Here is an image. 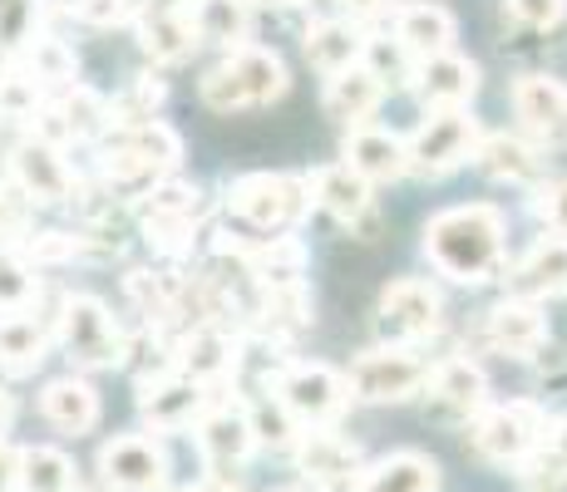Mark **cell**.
<instances>
[{
	"label": "cell",
	"instance_id": "4316f807",
	"mask_svg": "<svg viewBox=\"0 0 567 492\" xmlns=\"http://www.w3.org/2000/svg\"><path fill=\"white\" fill-rule=\"evenodd\" d=\"M518 295H563L567 291V237H543L514 271Z\"/></svg>",
	"mask_w": 567,
	"mask_h": 492
},
{
	"label": "cell",
	"instance_id": "f546056e",
	"mask_svg": "<svg viewBox=\"0 0 567 492\" xmlns=\"http://www.w3.org/2000/svg\"><path fill=\"white\" fill-rule=\"evenodd\" d=\"M474 163H478V172L494 182H528V178H538V168H543L538 153L523 144V138H508V134L484 138L474 153Z\"/></svg>",
	"mask_w": 567,
	"mask_h": 492
},
{
	"label": "cell",
	"instance_id": "9c48e42d",
	"mask_svg": "<svg viewBox=\"0 0 567 492\" xmlns=\"http://www.w3.org/2000/svg\"><path fill=\"white\" fill-rule=\"evenodd\" d=\"M100 478L114 492H163L168 488V453L144 433H124L100 448Z\"/></svg>",
	"mask_w": 567,
	"mask_h": 492
},
{
	"label": "cell",
	"instance_id": "8fae6325",
	"mask_svg": "<svg viewBox=\"0 0 567 492\" xmlns=\"http://www.w3.org/2000/svg\"><path fill=\"white\" fill-rule=\"evenodd\" d=\"M385 345H414L424 335L440 331V291L430 281H395L385 295H380V315H375Z\"/></svg>",
	"mask_w": 567,
	"mask_h": 492
},
{
	"label": "cell",
	"instance_id": "f1b7e54d",
	"mask_svg": "<svg viewBox=\"0 0 567 492\" xmlns=\"http://www.w3.org/2000/svg\"><path fill=\"white\" fill-rule=\"evenodd\" d=\"M45 325H40V315L30 311H10L6 321H0V365L10 369V375H25V369H35L40 359H45Z\"/></svg>",
	"mask_w": 567,
	"mask_h": 492
},
{
	"label": "cell",
	"instance_id": "5b68a950",
	"mask_svg": "<svg viewBox=\"0 0 567 492\" xmlns=\"http://www.w3.org/2000/svg\"><path fill=\"white\" fill-rule=\"evenodd\" d=\"M271 389H277V399L301 419V429H326V423L341 419L346 404L355 399L351 379L336 375L331 365H281Z\"/></svg>",
	"mask_w": 567,
	"mask_h": 492
},
{
	"label": "cell",
	"instance_id": "ee69618b",
	"mask_svg": "<svg viewBox=\"0 0 567 492\" xmlns=\"http://www.w3.org/2000/svg\"><path fill=\"white\" fill-rule=\"evenodd\" d=\"M543 453L558 458V463L567 468V419H558V423L548 429V443H543Z\"/></svg>",
	"mask_w": 567,
	"mask_h": 492
},
{
	"label": "cell",
	"instance_id": "f35d334b",
	"mask_svg": "<svg viewBox=\"0 0 567 492\" xmlns=\"http://www.w3.org/2000/svg\"><path fill=\"white\" fill-rule=\"evenodd\" d=\"M508 15L528 30H553L567 15V0H508Z\"/></svg>",
	"mask_w": 567,
	"mask_h": 492
},
{
	"label": "cell",
	"instance_id": "f6af8a7d",
	"mask_svg": "<svg viewBox=\"0 0 567 492\" xmlns=\"http://www.w3.org/2000/svg\"><path fill=\"white\" fill-rule=\"evenodd\" d=\"M10 414H16V404H10V394H6V389H0V433H6V429H10Z\"/></svg>",
	"mask_w": 567,
	"mask_h": 492
},
{
	"label": "cell",
	"instance_id": "484cf974",
	"mask_svg": "<svg viewBox=\"0 0 567 492\" xmlns=\"http://www.w3.org/2000/svg\"><path fill=\"white\" fill-rule=\"evenodd\" d=\"M237 341L223 331V325H198V331L183 341V355H178V369L183 375H193V379H223V375H233L237 369Z\"/></svg>",
	"mask_w": 567,
	"mask_h": 492
},
{
	"label": "cell",
	"instance_id": "cb8c5ba5",
	"mask_svg": "<svg viewBox=\"0 0 567 492\" xmlns=\"http://www.w3.org/2000/svg\"><path fill=\"white\" fill-rule=\"evenodd\" d=\"M380 94H385L380 74L370 64H351V70L331 74V84H326V114L341 118V124H365L375 114Z\"/></svg>",
	"mask_w": 567,
	"mask_h": 492
},
{
	"label": "cell",
	"instance_id": "83f0119b",
	"mask_svg": "<svg viewBox=\"0 0 567 492\" xmlns=\"http://www.w3.org/2000/svg\"><path fill=\"white\" fill-rule=\"evenodd\" d=\"M361 54H365V40L355 35L351 20H316L307 30V60L316 70L341 74V70H351V64H361Z\"/></svg>",
	"mask_w": 567,
	"mask_h": 492
},
{
	"label": "cell",
	"instance_id": "30bf717a",
	"mask_svg": "<svg viewBox=\"0 0 567 492\" xmlns=\"http://www.w3.org/2000/svg\"><path fill=\"white\" fill-rule=\"evenodd\" d=\"M203 379L183 375V369H168V375H154V379H138V414L154 433H178L188 423L203 419Z\"/></svg>",
	"mask_w": 567,
	"mask_h": 492
},
{
	"label": "cell",
	"instance_id": "e575fe53",
	"mask_svg": "<svg viewBox=\"0 0 567 492\" xmlns=\"http://www.w3.org/2000/svg\"><path fill=\"white\" fill-rule=\"evenodd\" d=\"M54 114H60V128H64V134H74V138H84V134H94V128L109 124V108L100 104V94L80 90V84L64 94V104L54 108Z\"/></svg>",
	"mask_w": 567,
	"mask_h": 492
},
{
	"label": "cell",
	"instance_id": "5bb4252c",
	"mask_svg": "<svg viewBox=\"0 0 567 492\" xmlns=\"http://www.w3.org/2000/svg\"><path fill=\"white\" fill-rule=\"evenodd\" d=\"M514 108L538 144L563 148L567 144V90L548 74H523L514 84Z\"/></svg>",
	"mask_w": 567,
	"mask_h": 492
},
{
	"label": "cell",
	"instance_id": "d4e9b609",
	"mask_svg": "<svg viewBox=\"0 0 567 492\" xmlns=\"http://www.w3.org/2000/svg\"><path fill=\"white\" fill-rule=\"evenodd\" d=\"M395 40L414 60H434V54H450L454 20H450V10H440V6H410V10H400V20H395Z\"/></svg>",
	"mask_w": 567,
	"mask_h": 492
},
{
	"label": "cell",
	"instance_id": "9a60e30c",
	"mask_svg": "<svg viewBox=\"0 0 567 492\" xmlns=\"http://www.w3.org/2000/svg\"><path fill=\"white\" fill-rule=\"evenodd\" d=\"M430 404L444 414V419H478L488 409V379L474 359H444V365L430 369Z\"/></svg>",
	"mask_w": 567,
	"mask_h": 492
},
{
	"label": "cell",
	"instance_id": "3957f363",
	"mask_svg": "<svg viewBox=\"0 0 567 492\" xmlns=\"http://www.w3.org/2000/svg\"><path fill=\"white\" fill-rule=\"evenodd\" d=\"M548 414L538 409L533 399H514V404H494V409H484L474 419V429H468V439H474V453L488 458V463L498 468H523L528 458L543 453V443H548Z\"/></svg>",
	"mask_w": 567,
	"mask_h": 492
},
{
	"label": "cell",
	"instance_id": "ab89813d",
	"mask_svg": "<svg viewBox=\"0 0 567 492\" xmlns=\"http://www.w3.org/2000/svg\"><path fill=\"white\" fill-rule=\"evenodd\" d=\"M538 217L553 227L558 237H567V178H558V182H543V192H538Z\"/></svg>",
	"mask_w": 567,
	"mask_h": 492
},
{
	"label": "cell",
	"instance_id": "bcb514c9",
	"mask_svg": "<svg viewBox=\"0 0 567 492\" xmlns=\"http://www.w3.org/2000/svg\"><path fill=\"white\" fill-rule=\"evenodd\" d=\"M261 6H297V0H261Z\"/></svg>",
	"mask_w": 567,
	"mask_h": 492
},
{
	"label": "cell",
	"instance_id": "b9f144b4",
	"mask_svg": "<svg viewBox=\"0 0 567 492\" xmlns=\"http://www.w3.org/2000/svg\"><path fill=\"white\" fill-rule=\"evenodd\" d=\"M336 6H341L351 20H380L390 10V0H336Z\"/></svg>",
	"mask_w": 567,
	"mask_h": 492
},
{
	"label": "cell",
	"instance_id": "d590c367",
	"mask_svg": "<svg viewBox=\"0 0 567 492\" xmlns=\"http://www.w3.org/2000/svg\"><path fill=\"white\" fill-rule=\"evenodd\" d=\"M30 295H35V276L16 251L0 247V311H30Z\"/></svg>",
	"mask_w": 567,
	"mask_h": 492
},
{
	"label": "cell",
	"instance_id": "7a4b0ae2",
	"mask_svg": "<svg viewBox=\"0 0 567 492\" xmlns=\"http://www.w3.org/2000/svg\"><path fill=\"white\" fill-rule=\"evenodd\" d=\"M287 94V64L281 54L261 50V45H243L233 50L217 70H207L203 80V104L207 108H252V104H271V98Z\"/></svg>",
	"mask_w": 567,
	"mask_h": 492
},
{
	"label": "cell",
	"instance_id": "7402d4cb",
	"mask_svg": "<svg viewBox=\"0 0 567 492\" xmlns=\"http://www.w3.org/2000/svg\"><path fill=\"white\" fill-rule=\"evenodd\" d=\"M414 90L430 108H464L478 90V70L460 54H434V60H420Z\"/></svg>",
	"mask_w": 567,
	"mask_h": 492
},
{
	"label": "cell",
	"instance_id": "2e32d148",
	"mask_svg": "<svg viewBox=\"0 0 567 492\" xmlns=\"http://www.w3.org/2000/svg\"><path fill=\"white\" fill-rule=\"evenodd\" d=\"M297 468L316 488H341L361 478V448L331 429H311L297 439Z\"/></svg>",
	"mask_w": 567,
	"mask_h": 492
},
{
	"label": "cell",
	"instance_id": "60d3db41",
	"mask_svg": "<svg viewBox=\"0 0 567 492\" xmlns=\"http://www.w3.org/2000/svg\"><path fill=\"white\" fill-rule=\"evenodd\" d=\"M70 10L84 20V25H118V20H128V0H70Z\"/></svg>",
	"mask_w": 567,
	"mask_h": 492
},
{
	"label": "cell",
	"instance_id": "1f68e13d",
	"mask_svg": "<svg viewBox=\"0 0 567 492\" xmlns=\"http://www.w3.org/2000/svg\"><path fill=\"white\" fill-rule=\"evenodd\" d=\"M20 492H80L70 453L60 448H20Z\"/></svg>",
	"mask_w": 567,
	"mask_h": 492
},
{
	"label": "cell",
	"instance_id": "7c38bea8",
	"mask_svg": "<svg viewBox=\"0 0 567 492\" xmlns=\"http://www.w3.org/2000/svg\"><path fill=\"white\" fill-rule=\"evenodd\" d=\"M138 45L154 64H178L198 45L188 0H144L138 6Z\"/></svg>",
	"mask_w": 567,
	"mask_h": 492
},
{
	"label": "cell",
	"instance_id": "8d00e7d4",
	"mask_svg": "<svg viewBox=\"0 0 567 492\" xmlns=\"http://www.w3.org/2000/svg\"><path fill=\"white\" fill-rule=\"evenodd\" d=\"M30 80L35 84H74V54L60 40H35L30 45Z\"/></svg>",
	"mask_w": 567,
	"mask_h": 492
},
{
	"label": "cell",
	"instance_id": "ba28073f",
	"mask_svg": "<svg viewBox=\"0 0 567 492\" xmlns=\"http://www.w3.org/2000/svg\"><path fill=\"white\" fill-rule=\"evenodd\" d=\"M478 124L464 114V108H434L420 124V134L410 138V168L424 172V178H444L454 172L464 158L478 153Z\"/></svg>",
	"mask_w": 567,
	"mask_h": 492
},
{
	"label": "cell",
	"instance_id": "52a82bcc",
	"mask_svg": "<svg viewBox=\"0 0 567 492\" xmlns=\"http://www.w3.org/2000/svg\"><path fill=\"white\" fill-rule=\"evenodd\" d=\"M311 202V182L281 178V172H247L227 188V207H233L243 222L261 227V232H281L291 227Z\"/></svg>",
	"mask_w": 567,
	"mask_h": 492
},
{
	"label": "cell",
	"instance_id": "ffe728a7",
	"mask_svg": "<svg viewBox=\"0 0 567 492\" xmlns=\"http://www.w3.org/2000/svg\"><path fill=\"white\" fill-rule=\"evenodd\" d=\"M311 197L346 227H361L370 222V178L341 163V168H316L311 172Z\"/></svg>",
	"mask_w": 567,
	"mask_h": 492
},
{
	"label": "cell",
	"instance_id": "7dc6e473",
	"mask_svg": "<svg viewBox=\"0 0 567 492\" xmlns=\"http://www.w3.org/2000/svg\"><path fill=\"white\" fill-rule=\"evenodd\" d=\"M183 492H213V488H183Z\"/></svg>",
	"mask_w": 567,
	"mask_h": 492
},
{
	"label": "cell",
	"instance_id": "d6a6232c",
	"mask_svg": "<svg viewBox=\"0 0 567 492\" xmlns=\"http://www.w3.org/2000/svg\"><path fill=\"white\" fill-rule=\"evenodd\" d=\"M252 429H257V443H271V448H297V439H301V419L287 409V404L271 394V399H257L252 409Z\"/></svg>",
	"mask_w": 567,
	"mask_h": 492
},
{
	"label": "cell",
	"instance_id": "603a6c76",
	"mask_svg": "<svg viewBox=\"0 0 567 492\" xmlns=\"http://www.w3.org/2000/svg\"><path fill=\"white\" fill-rule=\"evenodd\" d=\"M40 414L54 423L60 433H90L100 423V394H94L84 379H50L45 394H40Z\"/></svg>",
	"mask_w": 567,
	"mask_h": 492
},
{
	"label": "cell",
	"instance_id": "277c9868",
	"mask_svg": "<svg viewBox=\"0 0 567 492\" xmlns=\"http://www.w3.org/2000/svg\"><path fill=\"white\" fill-rule=\"evenodd\" d=\"M54 341L80 369H114L124 365V349H128L118 321L94 295H64L60 315H54Z\"/></svg>",
	"mask_w": 567,
	"mask_h": 492
},
{
	"label": "cell",
	"instance_id": "ac0fdd59",
	"mask_svg": "<svg viewBox=\"0 0 567 492\" xmlns=\"http://www.w3.org/2000/svg\"><path fill=\"white\" fill-rule=\"evenodd\" d=\"M351 492H440V463H434L430 453L400 448V453L361 468Z\"/></svg>",
	"mask_w": 567,
	"mask_h": 492
},
{
	"label": "cell",
	"instance_id": "4dcf8cb0",
	"mask_svg": "<svg viewBox=\"0 0 567 492\" xmlns=\"http://www.w3.org/2000/svg\"><path fill=\"white\" fill-rule=\"evenodd\" d=\"M193 25H198V40L243 50L247 30H252V10H247V0H198L193 6Z\"/></svg>",
	"mask_w": 567,
	"mask_h": 492
},
{
	"label": "cell",
	"instance_id": "d6986e66",
	"mask_svg": "<svg viewBox=\"0 0 567 492\" xmlns=\"http://www.w3.org/2000/svg\"><path fill=\"white\" fill-rule=\"evenodd\" d=\"M488 341L504 349V355L528 359L548 345V321H543V311L528 295H518V301H504L488 311Z\"/></svg>",
	"mask_w": 567,
	"mask_h": 492
},
{
	"label": "cell",
	"instance_id": "74e56055",
	"mask_svg": "<svg viewBox=\"0 0 567 492\" xmlns=\"http://www.w3.org/2000/svg\"><path fill=\"white\" fill-rule=\"evenodd\" d=\"M30 212H35V202L25 197V188L20 182H0V237L25 232Z\"/></svg>",
	"mask_w": 567,
	"mask_h": 492
},
{
	"label": "cell",
	"instance_id": "c3c4849f",
	"mask_svg": "<svg viewBox=\"0 0 567 492\" xmlns=\"http://www.w3.org/2000/svg\"><path fill=\"white\" fill-rule=\"evenodd\" d=\"M281 492H301V488H281Z\"/></svg>",
	"mask_w": 567,
	"mask_h": 492
},
{
	"label": "cell",
	"instance_id": "6da1fadb",
	"mask_svg": "<svg viewBox=\"0 0 567 492\" xmlns=\"http://www.w3.org/2000/svg\"><path fill=\"white\" fill-rule=\"evenodd\" d=\"M424 251L454 281H494L504 271V212L488 202L450 207V212L430 217Z\"/></svg>",
	"mask_w": 567,
	"mask_h": 492
},
{
	"label": "cell",
	"instance_id": "7bdbcfd3",
	"mask_svg": "<svg viewBox=\"0 0 567 492\" xmlns=\"http://www.w3.org/2000/svg\"><path fill=\"white\" fill-rule=\"evenodd\" d=\"M0 492H20V453L0 448Z\"/></svg>",
	"mask_w": 567,
	"mask_h": 492
},
{
	"label": "cell",
	"instance_id": "e0dca14e",
	"mask_svg": "<svg viewBox=\"0 0 567 492\" xmlns=\"http://www.w3.org/2000/svg\"><path fill=\"white\" fill-rule=\"evenodd\" d=\"M198 448H203V458L217 468V473H237V468L252 458V448H257L252 414H243V409L203 414L198 419Z\"/></svg>",
	"mask_w": 567,
	"mask_h": 492
},
{
	"label": "cell",
	"instance_id": "8992f818",
	"mask_svg": "<svg viewBox=\"0 0 567 492\" xmlns=\"http://www.w3.org/2000/svg\"><path fill=\"white\" fill-rule=\"evenodd\" d=\"M351 394L365 404H405L430 385V365L410 345H375L351 365Z\"/></svg>",
	"mask_w": 567,
	"mask_h": 492
},
{
	"label": "cell",
	"instance_id": "44dd1931",
	"mask_svg": "<svg viewBox=\"0 0 567 492\" xmlns=\"http://www.w3.org/2000/svg\"><path fill=\"white\" fill-rule=\"evenodd\" d=\"M346 163L370 182H395L410 172V144H400L385 128H355L346 138Z\"/></svg>",
	"mask_w": 567,
	"mask_h": 492
},
{
	"label": "cell",
	"instance_id": "836d02e7",
	"mask_svg": "<svg viewBox=\"0 0 567 492\" xmlns=\"http://www.w3.org/2000/svg\"><path fill=\"white\" fill-rule=\"evenodd\" d=\"M40 0H0V54H20L35 45Z\"/></svg>",
	"mask_w": 567,
	"mask_h": 492
},
{
	"label": "cell",
	"instance_id": "4fadbf2b",
	"mask_svg": "<svg viewBox=\"0 0 567 492\" xmlns=\"http://www.w3.org/2000/svg\"><path fill=\"white\" fill-rule=\"evenodd\" d=\"M10 182H20L30 202H40V207L70 202V192H74L70 163H64L60 148H50L45 138H30V144H20L10 153Z\"/></svg>",
	"mask_w": 567,
	"mask_h": 492
}]
</instances>
